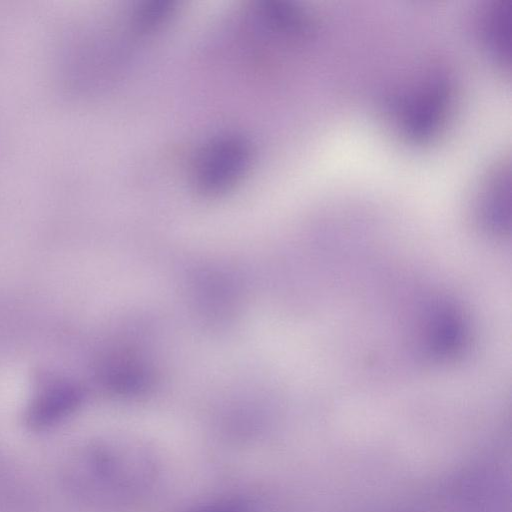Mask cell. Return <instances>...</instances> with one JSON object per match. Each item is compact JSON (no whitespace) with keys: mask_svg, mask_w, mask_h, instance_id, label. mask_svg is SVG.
Segmentation results:
<instances>
[{"mask_svg":"<svg viewBox=\"0 0 512 512\" xmlns=\"http://www.w3.org/2000/svg\"><path fill=\"white\" fill-rule=\"evenodd\" d=\"M450 103L451 90L445 79L438 76L424 79L397 99L396 126L409 141H429L443 126Z\"/></svg>","mask_w":512,"mask_h":512,"instance_id":"6da1fadb","label":"cell"},{"mask_svg":"<svg viewBox=\"0 0 512 512\" xmlns=\"http://www.w3.org/2000/svg\"><path fill=\"white\" fill-rule=\"evenodd\" d=\"M251 159L248 142L240 136H221L201 154L195 173L197 189L209 196L233 187L244 175Z\"/></svg>","mask_w":512,"mask_h":512,"instance_id":"7a4b0ae2","label":"cell"},{"mask_svg":"<svg viewBox=\"0 0 512 512\" xmlns=\"http://www.w3.org/2000/svg\"><path fill=\"white\" fill-rule=\"evenodd\" d=\"M477 217L488 231L502 234L510 223V171L501 165L487 176L477 199Z\"/></svg>","mask_w":512,"mask_h":512,"instance_id":"3957f363","label":"cell"},{"mask_svg":"<svg viewBox=\"0 0 512 512\" xmlns=\"http://www.w3.org/2000/svg\"><path fill=\"white\" fill-rule=\"evenodd\" d=\"M482 36L490 55L502 67L511 59V2L496 0L482 20Z\"/></svg>","mask_w":512,"mask_h":512,"instance_id":"277c9868","label":"cell"},{"mask_svg":"<svg viewBox=\"0 0 512 512\" xmlns=\"http://www.w3.org/2000/svg\"><path fill=\"white\" fill-rule=\"evenodd\" d=\"M248 505L240 499H223L197 506L187 512H248Z\"/></svg>","mask_w":512,"mask_h":512,"instance_id":"5b68a950","label":"cell"}]
</instances>
